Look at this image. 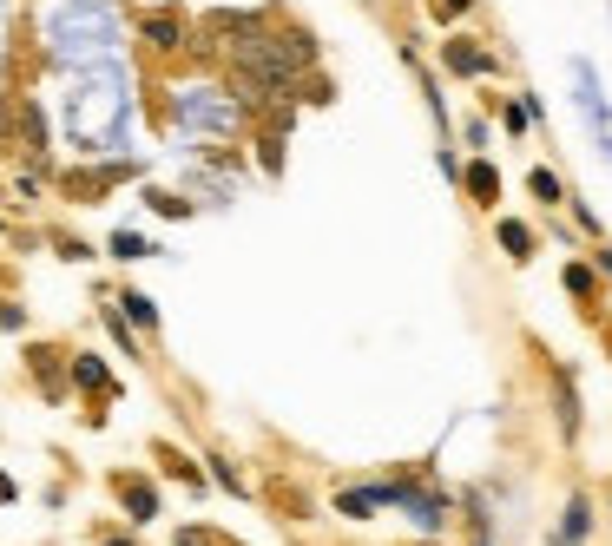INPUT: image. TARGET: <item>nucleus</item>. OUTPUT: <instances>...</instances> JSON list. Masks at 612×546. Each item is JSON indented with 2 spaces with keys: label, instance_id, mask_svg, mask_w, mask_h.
Here are the masks:
<instances>
[{
  "label": "nucleus",
  "instance_id": "nucleus-1",
  "mask_svg": "<svg viewBox=\"0 0 612 546\" xmlns=\"http://www.w3.org/2000/svg\"><path fill=\"white\" fill-rule=\"evenodd\" d=\"M139 40L152 53H185L198 33H191V20L178 14V7H158V14H139Z\"/></svg>",
  "mask_w": 612,
  "mask_h": 546
},
{
  "label": "nucleus",
  "instance_id": "nucleus-2",
  "mask_svg": "<svg viewBox=\"0 0 612 546\" xmlns=\"http://www.w3.org/2000/svg\"><path fill=\"white\" fill-rule=\"evenodd\" d=\"M126 178H132V165H93V172H66L60 191H66V198H79V204H99L112 185H126Z\"/></svg>",
  "mask_w": 612,
  "mask_h": 546
},
{
  "label": "nucleus",
  "instance_id": "nucleus-3",
  "mask_svg": "<svg viewBox=\"0 0 612 546\" xmlns=\"http://www.w3.org/2000/svg\"><path fill=\"white\" fill-rule=\"evenodd\" d=\"M441 66H448V73H461V79H487V73H501V66H494V53H481V47L468 40V33L441 40Z\"/></svg>",
  "mask_w": 612,
  "mask_h": 546
},
{
  "label": "nucleus",
  "instance_id": "nucleus-4",
  "mask_svg": "<svg viewBox=\"0 0 612 546\" xmlns=\"http://www.w3.org/2000/svg\"><path fill=\"white\" fill-rule=\"evenodd\" d=\"M60 362H66V349H53V343H33V349H27V369L40 375V389H47V402H60V395H66V375H73V369L60 375Z\"/></svg>",
  "mask_w": 612,
  "mask_h": 546
},
{
  "label": "nucleus",
  "instance_id": "nucleus-5",
  "mask_svg": "<svg viewBox=\"0 0 612 546\" xmlns=\"http://www.w3.org/2000/svg\"><path fill=\"white\" fill-rule=\"evenodd\" d=\"M389 500H395V487H343V494H336V514L343 520H376Z\"/></svg>",
  "mask_w": 612,
  "mask_h": 546
},
{
  "label": "nucleus",
  "instance_id": "nucleus-6",
  "mask_svg": "<svg viewBox=\"0 0 612 546\" xmlns=\"http://www.w3.org/2000/svg\"><path fill=\"white\" fill-rule=\"evenodd\" d=\"M112 487H119V500H126V514L139 520V527H145V520H158V487H152V481H139V474H119Z\"/></svg>",
  "mask_w": 612,
  "mask_h": 546
},
{
  "label": "nucleus",
  "instance_id": "nucleus-7",
  "mask_svg": "<svg viewBox=\"0 0 612 546\" xmlns=\"http://www.w3.org/2000/svg\"><path fill=\"white\" fill-rule=\"evenodd\" d=\"M461 185H468V198L481 204V211H494V204H501V172H494L487 158H474V165H461Z\"/></svg>",
  "mask_w": 612,
  "mask_h": 546
},
{
  "label": "nucleus",
  "instance_id": "nucleus-8",
  "mask_svg": "<svg viewBox=\"0 0 612 546\" xmlns=\"http://www.w3.org/2000/svg\"><path fill=\"white\" fill-rule=\"evenodd\" d=\"M494 244H501L507 257H514V264H534V250H540V237L527 231V224H520V218H501V224H494Z\"/></svg>",
  "mask_w": 612,
  "mask_h": 546
},
{
  "label": "nucleus",
  "instance_id": "nucleus-9",
  "mask_svg": "<svg viewBox=\"0 0 612 546\" xmlns=\"http://www.w3.org/2000/svg\"><path fill=\"white\" fill-rule=\"evenodd\" d=\"M66 369H73L79 389H93V395H119V382H112V369L99 356H66Z\"/></svg>",
  "mask_w": 612,
  "mask_h": 546
},
{
  "label": "nucleus",
  "instance_id": "nucleus-10",
  "mask_svg": "<svg viewBox=\"0 0 612 546\" xmlns=\"http://www.w3.org/2000/svg\"><path fill=\"white\" fill-rule=\"evenodd\" d=\"M527 191H534L540 204H566V185L547 172V165H534V172H527Z\"/></svg>",
  "mask_w": 612,
  "mask_h": 546
},
{
  "label": "nucleus",
  "instance_id": "nucleus-11",
  "mask_svg": "<svg viewBox=\"0 0 612 546\" xmlns=\"http://www.w3.org/2000/svg\"><path fill=\"white\" fill-rule=\"evenodd\" d=\"M158 461H165V474H172V481H185V487H204L198 461H185V454H178V448H158Z\"/></svg>",
  "mask_w": 612,
  "mask_h": 546
},
{
  "label": "nucleus",
  "instance_id": "nucleus-12",
  "mask_svg": "<svg viewBox=\"0 0 612 546\" xmlns=\"http://www.w3.org/2000/svg\"><path fill=\"white\" fill-rule=\"evenodd\" d=\"M586 527H593V507H586V494H573V507H566V533L560 540L573 546V540H586Z\"/></svg>",
  "mask_w": 612,
  "mask_h": 546
},
{
  "label": "nucleus",
  "instance_id": "nucleus-13",
  "mask_svg": "<svg viewBox=\"0 0 612 546\" xmlns=\"http://www.w3.org/2000/svg\"><path fill=\"white\" fill-rule=\"evenodd\" d=\"M566 290H573L580 303H599V277L586 264H566Z\"/></svg>",
  "mask_w": 612,
  "mask_h": 546
},
{
  "label": "nucleus",
  "instance_id": "nucleus-14",
  "mask_svg": "<svg viewBox=\"0 0 612 546\" xmlns=\"http://www.w3.org/2000/svg\"><path fill=\"white\" fill-rule=\"evenodd\" d=\"M112 257H119V264H139V257H152V244H145L139 231H119L112 237Z\"/></svg>",
  "mask_w": 612,
  "mask_h": 546
},
{
  "label": "nucleus",
  "instance_id": "nucleus-15",
  "mask_svg": "<svg viewBox=\"0 0 612 546\" xmlns=\"http://www.w3.org/2000/svg\"><path fill=\"white\" fill-rule=\"evenodd\" d=\"M494 112H501L507 132H527V125H534V106H520V99H494Z\"/></svg>",
  "mask_w": 612,
  "mask_h": 546
},
{
  "label": "nucleus",
  "instance_id": "nucleus-16",
  "mask_svg": "<svg viewBox=\"0 0 612 546\" xmlns=\"http://www.w3.org/2000/svg\"><path fill=\"white\" fill-rule=\"evenodd\" d=\"M145 204H152L158 218H191V204L178 198V191H145Z\"/></svg>",
  "mask_w": 612,
  "mask_h": 546
},
{
  "label": "nucleus",
  "instance_id": "nucleus-17",
  "mask_svg": "<svg viewBox=\"0 0 612 546\" xmlns=\"http://www.w3.org/2000/svg\"><path fill=\"white\" fill-rule=\"evenodd\" d=\"M119 303H126V316H132V323H139V329H158V310H152V297H139V290H126V297H119Z\"/></svg>",
  "mask_w": 612,
  "mask_h": 546
},
{
  "label": "nucleus",
  "instance_id": "nucleus-18",
  "mask_svg": "<svg viewBox=\"0 0 612 546\" xmlns=\"http://www.w3.org/2000/svg\"><path fill=\"white\" fill-rule=\"evenodd\" d=\"M297 93L310 99V106H330V99H336V86H330V79H323V73H310V79H303V86H297Z\"/></svg>",
  "mask_w": 612,
  "mask_h": 546
},
{
  "label": "nucleus",
  "instance_id": "nucleus-19",
  "mask_svg": "<svg viewBox=\"0 0 612 546\" xmlns=\"http://www.w3.org/2000/svg\"><path fill=\"white\" fill-rule=\"evenodd\" d=\"M178 546H231V540H218L211 527H185V533H178Z\"/></svg>",
  "mask_w": 612,
  "mask_h": 546
},
{
  "label": "nucleus",
  "instance_id": "nucleus-20",
  "mask_svg": "<svg viewBox=\"0 0 612 546\" xmlns=\"http://www.w3.org/2000/svg\"><path fill=\"white\" fill-rule=\"evenodd\" d=\"M468 7H474V0H435V20H448V27H455V20L468 14Z\"/></svg>",
  "mask_w": 612,
  "mask_h": 546
},
{
  "label": "nucleus",
  "instance_id": "nucleus-21",
  "mask_svg": "<svg viewBox=\"0 0 612 546\" xmlns=\"http://www.w3.org/2000/svg\"><path fill=\"white\" fill-rule=\"evenodd\" d=\"M7 500H20V487L7 481V474H0V507H7Z\"/></svg>",
  "mask_w": 612,
  "mask_h": 546
},
{
  "label": "nucleus",
  "instance_id": "nucleus-22",
  "mask_svg": "<svg viewBox=\"0 0 612 546\" xmlns=\"http://www.w3.org/2000/svg\"><path fill=\"white\" fill-rule=\"evenodd\" d=\"M599 270H606V277H612V250H599Z\"/></svg>",
  "mask_w": 612,
  "mask_h": 546
},
{
  "label": "nucleus",
  "instance_id": "nucleus-23",
  "mask_svg": "<svg viewBox=\"0 0 612 546\" xmlns=\"http://www.w3.org/2000/svg\"><path fill=\"white\" fill-rule=\"evenodd\" d=\"M99 546H132V540H99Z\"/></svg>",
  "mask_w": 612,
  "mask_h": 546
}]
</instances>
